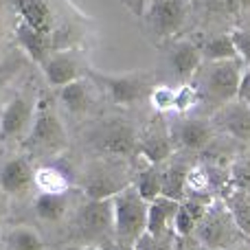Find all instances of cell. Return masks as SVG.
I'll list each match as a JSON object with an SVG mask.
<instances>
[{
	"label": "cell",
	"mask_w": 250,
	"mask_h": 250,
	"mask_svg": "<svg viewBox=\"0 0 250 250\" xmlns=\"http://www.w3.org/2000/svg\"><path fill=\"white\" fill-rule=\"evenodd\" d=\"M176 200L169 198H156L151 202H147V230L149 235H165L173 230V215L178 211Z\"/></svg>",
	"instance_id": "2e32d148"
},
{
	"label": "cell",
	"mask_w": 250,
	"mask_h": 250,
	"mask_svg": "<svg viewBox=\"0 0 250 250\" xmlns=\"http://www.w3.org/2000/svg\"><path fill=\"white\" fill-rule=\"evenodd\" d=\"M136 250H176V233H165V235H149L143 233L141 237L134 242Z\"/></svg>",
	"instance_id": "f1b7e54d"
},
{
	"label": "cell",
	"mask_w": 250,
	"mask_h": 250,
	"mask_svg": "<svg viewBox=\"0 0 250 250\" xmlns=\"http://www.w3.org/2000/svg\"><path fill=\"white\" fill-rule=\"evenodd\" d=\"M60 250H104V248L90 246V244H82V246H64V248H60Z\"/></svg>",
	"instance_id": "ab89813d"
},
{
	"label": "cell",
	"mask_w": 250,
	"mask_h": 250,
	"mask_svg": "<svg viewBox=\"0 0 250 250\" xmlns=\"http://www.w3.org/2000/svg\"><path fill=\"white\" fill-rule=\"evenodd\" d=\"M114 239L119 244H134L147 230V202L134 185L123 187L112 195Z\"/></svg>",
	"instance_id": "7a4b0ae2"
},
{
	"label": "cell",
	"mask_w": 250,
	"mask_h": 250,
	"mask_svg": "<svg viewBox=\"0 0 250 250\" xmlns=\"http://www.w3.org/2000/svg\"><path fill=\"white\" fill-rule=\"evenodd\" d=\"M9 250H44V242L40 233L31 226H13L7 233Z\"/></svg>",
	"instance_id": "484cf974"
},
{
	"label": "cell",
	"mask_w": 250,
	"mask_h": 250,
	"mask_svg": "<svg viewBox=\"0 0 250 250\" xmlns=\"http://www.w3.org/2000/svg\"><path fill=\"white\" fill-rule=\"evenodd\" d=\"M13 4L24 24H29L35 31H42V33H53L55 20H53V11L46 0H13Z\"/></svg>",
	"instance_id": "ac0fdd59"
},
{
	"label": "cell",
	"mask_w": 250,
	"mask_h": 250,
	"mask_svg": "<svg viewBox=\"0 0 250 250\" xmlns=\"http://www.w3.org/2000/svg\"><path fill=\"white\" fill-rule=\"evenodd\" d=\"M193 235L198 237V244L207 250H229L237 242V226H235L233 217H230L229 208L211 204L207 208V213L202 215V220L198 222Z\"/></svg>",
	"instance_id": "3957f363"
},
{
	"label": "cell",
	"mask_w": 250,
	"mask_h": 250,
	"mask_svg": "<svg viewBox=\"0 0 250 250\" xmlns=\"http://www.w3.org/2000/svg\"><path fill=\"white\" fill-rule=\"evenodd\" d=\"M160 195L182 202L187 198V169L180 165H171L160 169Z\"/></svg>",
	"instance_id": "44dd1931"
},
{
	"label": "cell",
	"mask_w": 250,
	"mask_h": 250,
	"mask_svg": "<svg viewBox=\"0 0 250 250\" xmlns=\"http://www.w3.org/2000/svg\"><path fill=\"white\" fill-rule=\"evenodd\" d=\"M173 97H176V90H171L167 86H160L151 90L149 99L158 112H167V110H173Z\"/></svg>",
	"instance_id": "f546056e"
},
{
	"label": "cell",
	"mask_w": 250,
	"mask_h": 250,
	"mask_svg": "<svg viewBox=\"0 0 250 250\" xmlns=\"http://www.w3.org/2000/svg\"><path fill=\"white\" fill-rule=\"evenodd\" d=\"M237 4H239V11H248L250 9V0H237Z\"/></svg>",
	"instance_id": "b9f144b4"
},
{
	"label": "cell",
	"mask_w": 250,
	"mask_h": 250,
	"mask_svg": "<svg viewBox=\"0 0 250 250\" xmlns=\"http://www.w3.org/2000/svg\"><path fill=\"white\" fill-rule=\"evenodd\" d=\"M145 7H147V0H134V4H132L134 13H138V16H143V11H145Z\"/></svg>",
	"instance_id": "f35d334b"
},
{
	"label": "cell",
	"mask_w": 250,
	"mask_h": 250,
	"mask_svg": "<svg viewBox=\"0 0 250 250\" xmlns=\"http://www.w3.org/2000/svg\"><path fill=\"white\" fill-rule=\"evenodd\" d=\"M207 185H208V178L202 169H187V189L191 193H204L207 191Z\"/></svg>",
	"instance_id": "e575fe53"
},
{
	"label": "cell",
	"mask_w": 250,
	"mask_h": 250,
	"mask_svg": "<svg viewBox=\"0 0 250 250\" xmlns=\"http://www.w3.org/2000/svg\"><path fill=\"white\" fill-rule=\"evenodd\" d=\"M237 99L250 108V68L242 73V82H239V90H237Z\"/></svg>",
	"instance_id": "8d00e7d4"
},
{
	"label": "cell",
	"mask_w": 250,
	"mask_h": 250,
	"mask_svg": "<svg viewBox=\"0 0 250 250\" xmlns=\"http://www.w3.org/2000/svg\"><path fill=\"white\" fill-rule=\"evenodd\" d=\"M176 136H178V143H180L185 149L202 151L211 145L213 127L207 121H202V119H189V121L180 123Z\"/></svg>",
	"instance_id": "d6986e66"
},
{
	"label": "cell",
	"mask_w": 250,
	"mask_h": 250,
	"mask_svg": "<svg viewBox=\"0 0 250 250\" xmlns=\"http://www.w3.org/2000/svg\"><path fill=\"white\" fill-rule=\"evenodd\" d=\"M33 185V169H31L29 160L16 156V158L7 160L0 169V189L7 195H22L29 191Z\"/></svg>",
	"instance_id": "7c38bea8"
},
{
	"label": "cell",
	"mask_w": 250,
	"mask_h": 250,
	"mask_svg": "<svg viewBox=\"0 0 250 250\" xmlns=\"http://www.w3.org/2000/svg\"><path fill=\"white\" fill-rule=\"evenodd\" d=\"M237 48L230 38V33L213 35L202 44V60L204 62H224V60H237Z\"/></svg>",
	"instance_id": "603a6c76"
},
{
	"label": "cell",
	"mask_w": 250,
	"mask_h": 250,
	"mask_svg": "<svg viewBox=\"0 0 250 250\" xmlns=\"http://www.w3.org/2000/svg\"><path fill=\"white\" fill-rule=\"evenodd\" d=\"M9 211V202H7V193H4L2 189H0V220H2L4 215H7Z\"/></svg>",
	"instance_id": "74e56055"
},
{
	"label": "cell",
	"mask_w": 250,
	"mask_h": 250,
	"mask_svg": "<svg viewBox=\"0 0 250 250\" xmlns=\"http://www.w3.org/2000/svg\"><path fill=\"white\" fill-rule=\"evenodd\" d=\"M42 70L46 75L48 83L55 88H62L66 83L79 79V64L73 53H51L44 60Z\"/></svg>",
	"instance_id": "9a60e30c"
},
{
	"label": "cell",
	"mask_w": 250,
	"mask_h": 250,
	"mask_svg": "<svg viewBox=\"0 0 250 250\" xmlns=\"http://www.w3.org/2000/svg\"><path fill=\"white\" fill-rule=\"evenodd\" d=\"M60 101L64 104V108L70 114L79 117V114H86L92 105V95L90 88L83 79H75V82L66 83L60 88Z\"/></svg>",
	"instance_id": "ffe728a7"
},
{
	"label": "cell",
	"mask_w": 250,
	"mask_h": 250,
	"mask_svg": "<svg viewBox=\"0 0 250 250\" xmlns=\"http://www.w3.org/2000/svg\"><path fill=\"white\" fill-rule=\"evenodd\" d=\"M16 40L22 46V51H24L35 64H44V60L51 55V48H53L51 35L31 29L24 22H20V24L16 26Z\"/></svg>",
	"instance_id": "e0dca14e"
},
{
	"label": "cell",
	"mask_w": 250,
	"mask_h": 250,
	"mask_svg": "<svg viewBox=\"0 0 250 250\" xmlns=\"http://www.w3.org/2000/svg\"><path fill=\"white\" fill-rule=\"evenodd\" d=\"M207 9L211 13H220V16H235L239 13L237 0H204Z\"/></svg>",
	"instance_id": "d590c367"
},
{
	"label": "cell",
	"mask_w": 250,
	"mask_h": 250,
	"mask_svg": "<svg viewBox=\"0 0 250 250\" xmlns=\"http://www.w3.org/2000/svg\"><path fill=\"white\" fill-rule=\"evenodd\" d=\"M33 117H35L33 99L29 95H16L2 110V117H0V138L2 141H11V138H18L24 132H29Z\"/></svg>",
	"instance_id": "52a82bcc"
},
{
	"label": "cell",
	"mask_w": 250,
	"mask_h": 250,
	"mask_svg": "<svg viewBox=\"0 0 250 250\" xmlns=\"http://www.w3.org/2000/svg\"><path fill=\"white\" fill-rule=\"evenodd\" d=\"M187 4L189 2H185V0H151L149 13H147L151 29L160 38H169V35L178 33L187 20Z\"/></svg>",
	"instance_id": "ba28073f"
},
{
	"label": "cell",
	"mask_w": 250,
	"mask_h": 250,
	"mask_svg": "<svg viewBox=\"0 0 250 250\" xmlns=\"http://www.w3.org/2000/svg\"><path fill=\"white\" fill-rule=\"evenodd\" d=\"M77 230L86 242L108 239L114 235V207L112 198L88 200L77 211Z\"/></svg>",
	"instance_id": "8992f818"
},
{
	"label": "cell",
	"mask_w": 250,
	"mask_h": 250,
	"mask_svg": "<svg viewBox=\"0 0 250 250\" xmlns=\"http://www.w3.org/2000/svg\"><path fill=\"white\" fill-rule=\"evenodd\" d=\"M202 62V46H198L191 40H182L169 51V66L173 75L180 79H193Z\"/></svg>",
	"instance_id": "4fadbf2b"
},
{
	"label": "cell",
	"mask_w": 250,
	"mask_h": 250,
	"mask_svg": "<svg viewBox=\"0 0 250 250\" xmlns=\"http://www.w3.org/2000/svg\"><path fill=\"white\" fill-rule=\"evenodd\" d=\"M101 83H104L108 97L112 104L117 105H132L138 104L143 97L147 95V83L141 75H95Z\"/></svg>",
	"instance_id": "9c48e42d"
},
{
	"label": "cell",
	"mask_w": 250,
	"mask_h": 250,
	"mask_svg": "<svg viewBox=\"0 0 250 250\" xmlns=\"http://www.w3.org/2000/svg\"><path fill=\"white\" fill-rule=\"evenodd\" d=\"M68 211V200L64 193H40L35 198V213L40 220L60 222Z\"/></svg>",
	"instance_id": "cb8c5ba5"
},
{
	"label": "cell",
	"mask_w": 250,
	"mask_h": 250,
	"mask_svg": "<svg viewBox=\"0 0 250 250\" xmlns=\"http://www.w3.org/2000/svg\"><path fill=\"white\" fill-rule=\"evenodd\" d=\"M185 2H191V0H185Z\"/></svg>",
	"instance_id": "7dc6e473"
},
{
	"label": "cell",
	"mask_w": 250,
	"mask_h": 250,
	"mask_svg": "<svg viewBox=\"0 0 250 250\" xmlns=\"http://www.w3.org/2000/svg\"><path fill=\"white\" fill-rule=\"evenodd\" d=\"M0 33H2V20H0Z\"/></svg>",
	"instance_id": "bcb514c9"
},
{
	"label": "cell",
	"mask_w": 250,
	"mask_h": 250,
	"mask_svg": "<svg viewBox=\"0 0 250 250\" xmlns=\"http://www.w3.org/2000/svg\"><path fill=\"white\" fill-rule=\"evenodd\" d=\"M244 62L239 60H224V62H202L198 77V97L207 99L208 104L224 105L229 101L237 99L239 82L244 73Z\"/></svg>",
	"instance_id": "6da1fadb"
},
{
	"label": "cell",
	"mask_w": 250,
	"mask_h": 250,
	"mask_svg": "<svg viewBox=\"0 0 250 250\" xmlns=\"http://www.w3.org/2000/svg\"><path fill=\"white\" fill-rule=\"evenodd\" d=\"M138 149L149 165H160L171 154V138L163 132H151L143 141H138Z\"/></svg>",
	"instance_id": "7402d4cb"
},
{
	"label": "cell",
	"mask_w": 250,
	"mask_h": 250,
	"mask_svg": "<svg viewBox=\"0 0 250 250\" xmlns=\"http://www.w3.org/2000/svg\"><path fill=\"white\" fill-rule=\"evenodd\" d=\"M235 42V48H237V55L244 64L250 66V29H235L230 33Z\"/></svg>",
	"instance_id": "1f68e13d"
},
{
	"label": "cell",
	"mask_w": 250,
	"mask_h": 250,
	"mask_svg": "<svg viewBox=\"0 0 250 250\" xmlns=\"http://www.w3.org/2000/svg\"><path fill=\"white\" fill-rule=\"evenodd\" d=\"M66 143H68V138H66L64 123L60 121V117L51 108L35 112L33 123L29 127V136L24 138V147H29V151H33V154H55V151L64 149Z\"/></svg>",
	"instance_id": "277c9868"
},
{
	"label": "cell",
	"mask_w": 250,
	"mask_h": 250,
	"mask_svg": "<svg viewBox=\"0 0 250 250\" xmlns=\"http://www.w3.org/2000/svg\"><path fill=\"white\" fill-rule=\"evenodd\" d=\"M22 64H24V62H22L20 55H11L0 62V92H2V88L9 83V79L22 68Z\"/></svg>",
	"instance_id": "d6a6232c"
},
{
	"label": "cell",
	"mask_w": 250,
	"mask_h": 250,
	"mask_svg": "<svg viewBox=\"0 0 250 250\" xmlns=\"http://www.w3.org/2000/svg\"><path fill=\"white\" fill-rule=\"evenodd\" d=\"M198 92H195V88L191 86H182L180 90H176V97H173V110H178V112H187V110H191L195 104H198Z\"/></svg>",
	"instance_id": "4dcf8cb0"
},
{
	"label": "cell",
	"mask_w": 250,
	"mask_h": 250,
	"mask_svg": "<svg viewBox=\"0 0 250 250\" xmlns=\"http://www.w3.org/2000/svg\"><path fill=\"white\" fill-rule=\"evenodd\" d=\"M176 250H187L185 244H182V237H178V235H176Z\"/></svg>",
	"instance_id": "7bdbcfd3"
},
{
	"label": "cell",
	"mask_w": 250,
	"mask_h": 250,
	"mask_svg": "<svg viewBox=\"0 0 250 250\" xmlns=\"http://www.w3.org/2000/svg\"><path fill=\"white\" fill-rule=\"evenodd\" d=\"M246 195H248V198H250V187H248V189H246Z\"/></svg>",
	"instance_id": "f6af8a7d"
},
{
	"label": "cell",
	"mask_w": 250,
	"mask_h": 250,
	"mask_svg": "<svg viewBox=\"0 0 250 250\" xmlns=\"http://www.w3.org/2000/svg\"><path fill=\"white\" fill-rule=\"evenodd\" d=\"M112 250H136V248H134V244H114V246H112Z\"/></svg>",
	"instance_id": "60d3db41"
},
{
	"label": "cell",
	"mask_w": 250,
	"mask_h": 250,
	"mask_svg": "<svg viewBox=\"0 0 250 250\" xmlns=\"http://www.w3.org/2000/svg\"><path fill=\"white\" fill-rule=\"evenodd\" d=\"M123 187H127L125 178H121L119 173L108 171L105 167H92L83 178V193H86L88 200L112 198Z\"/></svg>",
	"instance_id": "5bb4252c"
},
{
	"label": "cell",
	"mask_w": 250,
	"mask_h": 250,
	"mask_svg": "<svg viewBox=\"0 0 250 250\" xmlns=\"http://www.w3.org/2000/svg\"><path fill=\"white\" fill-rule=\"evenodd\" d=\"M208 207H211V198L207 193H191L189 198H185L178 204V211L173 215V233L178 237L193 235L195 226L202 220V215L207 213Z\"/></svg>",
	"instance_id": "30bf717a"
},
{
	"label": "cell",
	"mask_w": 250,
	"mask_h": 250,
	"mask_svg": "<svg viewBox=\"0 0 250 250\" xmlns=\"http://www.w3.org/2000/svg\"><path fill=\"white\" fill-rule=\"evenodd\" d=\"M33 185H38L40 193H66L68 180L60 169L44 167L38 173H33Z\"/></svg>",
	"instance_id": "4316f807"
},
{
	"label": "cell",
	"mask_w": 250,
	"mask_h": 250,
	"mask_svg": "<svg viewBox=\"0 0 250 250\" xmlns=\"http://www.w3.org/2000/svg\"><path fill=\"white\" fill-rule=\"evenodd\" d=\"M92 147L97 151L112 158H127L134 156L138 149V136L136 129L125 121H110L95 129L90 138Z\"/></svg>",
	"instance_id": "5b68a950"
},
{
	"label": "cell",
	"mask_w": 250,
	"mask_h": 250,
	"mask_svg": "<svg viewBox=\"0 0 250 250\" xmlns=\"http://www.w3.org/2000/svg\"><path fill=\"white\" fill-rule=\"evenodd\" d=\"M226 208H229L239 235L250 237V198L246 195V191H235L233 195H229L226 198Z\"/></svg>",
	"instance_id": "d4e9b609"
},
{
	"label": "cell",
	"mask_w": 250,
	"mask_h": 250,
	"mask_svg": "<svg viewBox=\"0 0 250 250\" xmlns=\"http://www.w3.org/2000/svg\"><path fill=\"white\" fill-rule=\"evenodd\" d=\"M136 191L141 193V198L145 202H151V200L160 198V169L156 165H149L147 169H143L136 176V182H134Z\"/></svg>",
	"instance_id": "83f0119b"
},
{
	"label": "cell",
	"mask_w": 250,
	"mask_h": 250,
	"mask_svg": "<svg viewBox=\"0 0 250 250\" xmlns=\"http://www.w3.org/2000/svg\"><path fill=\"white\" fill-rule=\"evenodd\" d=\"M229 250H246V248H239V246H233V248H229Z\"/></svg>",
	"instance_id": "ee69618b"
},
{
	"label": "cell",
	"mask_w": 250,
	"mask_h": 250,
	"mask_svg": "<svg viewBox=\"0 0 250 250\" xmlns=\"http://www.w3.org/2000/svg\"><path fill=\"white\" fill-rule=\"evenodd\" d=\"M217 125L242 143H250V108L244 101L233 99L220 105L217 112Z\"/></svg>",
	"instance_id": "8fae6325"
},
{
	"label": "cell",
	"mask_w": 250,
	"mask_h": 250,
	"mask_svg": "<svg viewBox=\"0 0 250 250\" xmlns=\"http://www.w3.org/2000/svg\"><path fill=\"white\" fill-rule=\"evenodd\" d=\"M233 187L235 191H246L250 187V158L239 160L233 167Z\"/></svg>",
	"instance_id": "836d02e7"
}]
</instances>
